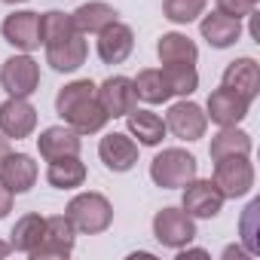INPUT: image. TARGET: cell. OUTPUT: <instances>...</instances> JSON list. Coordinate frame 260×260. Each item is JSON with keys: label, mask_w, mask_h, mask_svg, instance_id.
Instances as JSON below:
<instances>
[{"label": "cell", "mask_w": 260, "mask_h": 260, "mask_svg": "<svg viewBox=\"0 0 260 260\" xmlns=\"http://www.w3.org/2000/svg\"><path fill=\"white\" fill-rule=\"evenodd\" d=\"M55 110L64 119V125H71L77 135H95L107 125V113L95 95V83L92 80H74L68 83L58 95H55Z\"/></svg>", "instance_id": "1"}, {"label": "cell", "mask_w": 260, "mask_h": 260, "mask_svg": "<svg viewBox=\"0 0 260 260\" xmlns=\"http://www.w3.org/2000/svg\"><path fill=\"white\" fill-rule=\"evenodd\" d=\"M64 217L74 223L77 233L98 236V233H104V230L113 223V205H110L107 196H101V193H77V196L68 202Z\"/></svg>", "instance_id": "2"}, {"label": "cell", "mask_w": 260, "mask_h": 260, "mask_svg": "<svg viewBox=\"0 0 260 260\" xmlns=\"http://www.w3.org/2000/svg\"><path fill=\"white\" fill-rule=\"evenodd\" d=\"M196 169H199V162H196L193 153H187L181 147H169V150L153 156L150 181L156 187H162V190H181L196 178Z\"/></svg>", "instance_id": "3"}, {"label": "cell", "mask_w": 260, "mask_h": 260, "mask_svg": "<svg viewBox=\"0 0 260 260\" xmlns=\"http://www.w3.org/2000/svg\"><path fill=\"white\" fill-rule=\"evenodd\" d=\"M74 239H77V230H74V223L64 214L46 217L43 239L28 257L31 260H68L74 254Z\"/></svg>", "instance_id": "4"}, {"label": "cell", "mask_w": 260, "mask_h": 260, "mask_svg": "<svg viewBox=\"0 0 260 260\" xmlns=\"http://www.w3.org/2000/svg\"><path fill=\"white\" fill-rule=\"evenodd\" d=\"M217 190L223 193V199H239L248 196L254 187V166L248 162V156H223L214 162V178Z\"/></svg>", "instance_id": "5"}, {"label": "cell", "mask_w": 260, "mask_h": 260, "mask_svg": "<svg viewBox=\"0 0 260 260\" xmlns=\"http://www.w3.org/2000/svg\"><path fill=\"white\" fill-rule=\"evenodd\" d=\"M0 86L7 89V95L13 98H28L37 92L40 86V64L22 52V55H13L4 61V68H0Z\"/></svg>", "instance_id": "6"}, {"label": "cell", "mask_w": 260, "mask_h": 260, "mask_svg": "<svg viewBox=\"0 0 260 260\" xmlns=\"http://www.w3.org/2000/svg\"><path fill=\"white\" fill-rule=\"evenodd\" d=\"M153 236L166 248H184L196 239V223L184 208H159L153 217Z\"/></svg>", "instance_id": "7"}, {"label": "cell", "mask_w": 260, "mask_h": 260, "mask_svg": "<svg viewBox=\"0 0 260 260\" xmlns=\"http://www.w3.org/2000/svg\"><path fill=\"white\" fill-rule=\"evenodd\" d=\"M208 128V116L196 101H178L166 113V132H172L178 141H199Z\"/></svg>", "instance_id": "8"}, {"label": "cell", "mask_w": 260, "mask_h": 260, "mask_svg": "<svg viewBox=\"0 0 260 260\" xmlns=\"http://www.w3.org/2000/svg\"><path fill=\"white\" fill-rule=\"evenodd\" d=\"M0 34L10 46H16L19 52H34L43 46V31H40V13H31V10H22V13H13L4 19L0 25Z\"/></svg>", "instance_id": "9"}, {"label": "cell", "mask_w": 260, "mask_h": 260, "mask_svg": "<svg viewBox=\"0 0 260 260\" xmlns=\"http://www.w3.org/2000/svg\"><path fill=\"white\" fill-rule=\"evenodd\" d=\"M37 128V110L28 98H7L0 104V135H7L10 141L31 138Z\"/></svg>", "instance_id": "10"}, {"label": "cell", "mask_w": 260, "mask_h": 260, "mask_svg": "<svg viewBox=\"0 0 260 260\" xmlns=\"http://www.w3.org/2000/svg\"><path fill=\"white\" fill-rule=\"evenodd\" d=\"M95 95L104 107V113L110 119L116 116H128L135 107H138V95H135V83L128 80V77H107L101 86H95Z\"/></svg>", "instance_id": "11"}, {"label": "cell", "mask_w": 260, "mask_h": 260, "mask_svg": "<svg viewBox=\"0 0 260 260\" xmlns=\"http://www.w3.org/2000/svg\"><path fill=\"white\" fill-rule=\"evenodd\" d=\"M223 193L217 190V184L214 181H199V178H193L187 187H184V211L190 214V217H202V220H211V217H217L220 214V208H223Z\"/></svg>", "instance_id": "12"}, {"label": "cell", "mask_w": 260, "mask_h": 260, "mask_svg": "<svg viewBox=\"0 0 260 260\" xmlns=\"http://www.w3.org/2000/svg\"><path fill=\"white\" fill-rule=\"evenodd\" d=\"M135 49V34L125 22H110L104 31H98V58L104 64H122Z\"/></svg>", "instance_id": "13"}, {"label": "cell", "mask_w": 260, "mask_h": 260, "mask_svg": "<svg viewBox=\"0 0 260 260\" xmlns=\"http://www.w3.org/2000/svg\"><path fill=\"white\" fill-rule=\"evenodd\" d=\"M89 55V43L83 40V34H71L64 40L46 43V64L58 74H74L77 68L86 64Z\"/></svg>", "instance_id": "14"}, {"label": "cell", "mask_w": 260, "mask_h": 260, "mask_svg": "<svg viewBox=\"0 0 260 260\" xmlns=\"http://www.w3.org/2000/svg\"><path fill=\"white\" fill-rule=\"evenodd\" d=\"M248 107L251 101H245L242 95H236L233 89L220 86L208 95V104H205V116L217 125H239L245 116H248Z\"/></svg>", "instance_id": "15"}, {"label": "cell", "mask_w": 260, "mask_h": 260, "mask_svg": "<svg viewBox=\"0 0 260 260\" xmlns=\"http://www.w3.org/2000/svg\"><path fill=\"white\" fill-rule=\"evenodd\" d=\"M98 156H101L104 169H110V172H128V169H135V162H138V144L128 138L125 132H110V135L101 138Z\"/></svg>", "instance_id": "16"}, {"label": "cell", "mask_w": 260, "mask_h": 260, "mask_svg": "<svg viewBox=\"0 0 260 260\" xmlns=\"http://www.w3.org/2000/svg\"><path fill=\"white\" fill-rule=\"evenodd\" d=\"M37 175H40V169H37L34 156H28V153H13L10 150L4 156V162H0V181L13 190V196L28 193L37 184Z\"/></svg>", "instance_id": "17"}, {"label": "cell", "mask_w": 260, "mask_h": 260, "mask_svg": "<svg viewBox=\"0 0 260 260\" xmlns=\"http://www.w3.org/2000/svg\"><path fill=\"white\" fill-rule=\"evenodd\" d=\"M223 86L242 95L245 101H254L260 95V68L254 58H236L223 71Z\"/></svg>", "instance_id": "18"}, {"label": "cell", "mask_w": 260, "mask_h": 260, "mask_svg": "<svg viewBox=\"0 0 260 260\" xmlns=\"http://www.w3.org/2000/svg\"><path fill=\"white\" fill-rule=\"evenodd\" d=\"M37 150L46 162L58 156H80V135L71 125H49L37 138Z\"/></svg>", "instance_id": "19"}, {"label": "cell", "mask_w": 260, "mask_h": 260, "mask_svg": "<svg viewBox=\"0 0 260 260\" xmlns=\"http://www.w3.org/2000/svg\"><path fill=\"white\" fill-rule=\"evenodd\" d=\"M199 31L214 49H226L242 37V22L233 19V16H223L220 10H214V13H202Z\"/></svg>", "instance_id": "20"}, {"label": "cell", "mask_w": 260, "mask_h": 260, "mask_svg": "<svg viewBox=\"0 0 260 260\" xmlns=\"http://www.w3.org/2000/svg\"><path fill=\"white\" fill-rule=\"evenodd\" d=\"M116 10L110 7V4H104V0H92V4H83V7H77L74 13H71V19H74V28H77V34H98V31H104L110 22H116Z\"/></svg>", "instance_id": "21"}, {"label": "cell", "mask_w": 260, "mask_h": 260, "mask_svg": "<svg viewBox=\"0 0 260 260\" xmlns=\"http://www.w3.org/2000/svg\"><path fill=\"white\" fill-rule=\"evenodd\" d=\"M125 119H128V135L138 138V144H144V147L162 144V138H166V119H162L159 113H153V110H138V107H135Z\"/></svg>", "instance_id": "22"}, {"label": "cell", "mask_w": 260, "mask_h": 260, "mask_svg": "<svg viewBox=\"0 0 260 260\" xmlns=\"http://www.w3.org/2000/svg\"><path fill=\"white\" fill-rule=\"evenodd\" d=\"M156 55H159V64H196L199 49H196V43L187 34L172 31V34H162L159 37Z\"/></svg>", "instance_id": "23"}, {"label": "cell", "mask_w": 260, "mask_h": 260, "mask_svg": "<svg viewBox=\"0 0 260 260\" xmlns=\"http://www.w3.org/2000/svg\"><path fill=\"white\" fill-rule=\"evenodd\" d=\"M251 153V135L236 125H220V132L208 144V156L217 162L223 156H248Z\"/></svg>", "instance_id": "24"}, {"label": "cell", "mask_w": 260, "mask_h": 260, "mask_svg": "<svg viewBox=\"0 0 260 260\" xmlns=\"http://www.w3.org/2000/svg\"><path fill=\"white\" fill-rule=\"evenodd\" d=\"M46 181H49V187H55V190H77V187H83V181H86V166L80 162V156H58V159H49Z\"/></svg>", "instance_id": "25"}, {"label": "cell", "mask_w": 260, "mask_h": 260, "mask_svg": "<svg viewBox=\"0 0 260 260\" xmlns=\"http://www.w3.org/2000/svg\"><path fill=\"white\" fill-rule=\"evenodd\" d=\"M132 83H135V95L144 104H166L172 98V89H169V83L162 77V68L159 71L156 68H144V71H138V77Z\"/></svg>", "instance_id": "26"}, {"label": "cell", "mask_w": 260, "mask_h": 260, "mask_svg": "<svg viewBox=\"0 0 260 260\" xmlns=\"http://www.w3.org/2000/svg\"><path fill=\"white\" fill-rule=\"evenodd\" d=\"M43 226H46V217H40V214H25V217H19L16 226H13L10 248H13V251H22V254H31V251L40 245V239H43Z\"/></svg>", "instance_id": "27"}, {"label": "cell", "mask_w": 260, "mask_h": 260, "mask_svg": "<svg viewBox=\"0 0 260 260\" xmlns=\"http://www.w3.org/2000/svg\"><path fill=\"white\" fill-rule=\"evenodd\" d=\"M162 77L172 89V95H193L199 89V74L196 64H162Z\"/></svg>", "instance_id": "28"}, {"label": "cell", "mask_w": 260, "mask_h": 260, "mask_svg": "<svg viewBox=\"0 0 260 260\" xmlns=\"http://www.w3.org/2000/svg\"><path fill=\"white\" fill-rule=\"evenodd\" d=\"M40 31H43V46H46V43H55V40H64V37H71V34H77L71 13H61V10L43 13V16H40Z\"/></svg>", "instance_id": "29"}, {"label": "cell", "mask_w": 260, "mask_h": 260, "mask_svg": "<svg viewBox=\"0 0 260 260\" xmlns=\"http://www.w3.org/2000/svg\"><path fill=\"white\" fill-rule=\"evenodd\" d=\"M205 13V0H162V16L175 25H190Z\"/></svg>", "instance_id": "30"}, {"label": "cell", "mask_w": 260, "mask_h": 260, "mask_svg": "<svg viewBox=\"0 0 260 260\" xmlns=\"http://www.w3.org/2000/svg\"><path fill=\"white\" fill-rule=\"evenodd\" d=\"M257 214H260V202L254 199V202L245 208V217H242V239H245L248 254H260V239H257V226H254Z\"/></svg>", "instance_id": "31"}, {"label": "cell", "mask_w": 260, "mask_h": 260, "mask_svg": "<svg viewBox=\"0 0 260 260\" xmlns=\"http://www.w3.org/2000/svg\"><path fill=\"white\" fill-rule=\"evenodd\" d=\"M217 10L223 13V16H233V19H248V16H254V10H257V4L254 0H217Z\"/></svg>", "instance_id": "32"}, {"label": "cell", "mask_w": 260, "mask_h": 260, "mask_svg": "<svg viewBox=\"0 0 260 260\" xmlns=\"http://www.w3.org/2000/svg\"><path fill=\"white\" fill-rule=\"evenodd\" d=\"M10 211H13V190L0 181V220H4Z\"/></svg>", "instance_id": "33"}, {"label": "cell", "mask_w": 260, "mask_h": 260, "mask_svg": "<svg viewBox=\"0 0 260 260\" xmlns=\"http://www.w3.org/2000/svg\"><path fill=\"white\" fill-rule=\"evenodd\" d=\"M7 153H10V138H7V135H0V162H4Z\"/></svg>", "instance_id": "34"}, {"label": "cell", "mask_w": 260, "mask_h": 260, "mask_svg": "<svg viewBox=\"0 0 260 260\" xmlns=\"http://www.w3.org/2000/svg\"><path fill=\"white\" fill-rule=\"evenodd\" d=\"M223 257H226V260H230V257H245V254H242V251H239V248H226V251H223Z\"/></svg>", "instance_id": "35"}, {"label": "cell", "mask_w": 260, "mask_h": 260, "mask_svg": "<svg viewBox=\"0 0 260 260\" xmlns=\"http://www.w3.org/2000/svg\"><path fill=\"white\" fill-rule=\"evenodd\" d=\"M10 251H13V248H10V245H7V242H0V257H7V254H10Z\"/></svg>", "instance_id": "36"}, {"label": "cell", "mask_w": 260, "mask_h": 260, "mask_svg": "<svg viewBox=\"0 0 260 260\" xmlns=\"http://www.w3.org/2000/svg\"><path fill=\"white\" fill-rule=\"evenodd\" d=\"M4 4H13L16 7V4H28V0H4Z\"/></svg>", "instance_id": "37"}, {"label": "cell", "mask_w": 260, "mask_h": 260, "mask_svg": "<svg viewBox=\"0 0 260 260\" xmlns=\"http://www.w3.org/2000/svg\"><path fill=\"white\" fill-rule=\"evenodd\" d=\"M254 4H260V0H254Z\"/></svg>", "instance_id": "38"}]
</instances>
